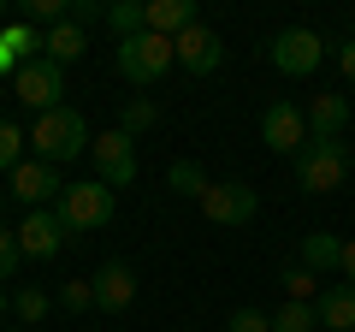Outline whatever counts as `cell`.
I'll return each instance as SVG.
<instances>
[{"mask_svg": "<svg viewBox=\"0 0 355 332\" xmlns=\"http://www.w3.org/2000/svg\"><path fill=\"white\" fill-rule=\"evenodd\" d=\"M24 142L36 149V160L65 166V160H83L89 154L95 131H89V119L77 113V107H53V113H36V125L24 131Z\"/></svg>", "mask_w": 355, "mask_h": 332, "instance_id": "1", "label": "cell"}, {"mask_svg": "<svg viewBox=\"0 0 355 332\" xmlns=\"http://www.w3.org/2000/svg\"><path fill=\"white\" fill-rule=\"evenodd\" d=\"M349 166H355V154L343 137H308L302 154H296V184L308 196H331V190H343Z\"/></svg>", "mask_w": 355, "mask_h": 332, "instance_id": "2", "label": "cell"}, {"mask_svg": "<svg viewBox=\"0 0 355 332\" xmlns=\"http://www.w3.org/2000/svg\"><path fill=\"white\" fill-rule=\"evenodd\" d=\"M113 208H119V196L107 190L101 179H77V184H65V190H60L53 214H60V226L71 231V238H83V231L113 226Z\"/></svg>", "mask_w": 355, "mask_h": 332, "instance_id": "3", "label": "cell"}, {"mask_svg": "<svg viewBox=\"0 0 355 332\" xmlns=\"http://www.w3.org/2000/svg\"><path fill=\"white\" fill-rule=\"evenodd\" d=\"M119 77L125 83H137V90H154L166 72L178 65V53H172V42L166 36H154V30H142V36H130V42H119Z\"/></svg>", "mask_w": 355, "mask_h": 332, "instance_id": "4", "label": "cell"}, {"mask_svg": "<svg viewBox=\"0 0 355 332\" xmlns=\"http://www.w3.org/2000/svg\"><path fill=\"white\" fill-rule=\"evenodd\" d=\"M89 166H95V179L107 184V190H130L137 184V172H142V160H137V142L125 137V131H95V142H89Z\"/></svg>", "mask_w": 355, "mask_h": 332, "instance_id": "5", "label": "cell"}, {"mask_svg": "<svg viewBox=\"0 0 355 332\" xmlns=\"http://www.w3.org/2000/svg\"><path fill=\"white\" fill-rule=\"evenodd\" d=\"M266 60H272L279 77H314L320 60H326V42H320V30L291 24V30H279V36L266 42Z\"/></svg>", "mask_w": 355, "mask_h": 332, "instance_id": "6", "label": "cell"}, {"mask_svg": "<svg viewBox=\"0 0 355 332\" xmlns=\"http://www.w3.org/2000/svg\"><path fill=\"white\" fill-rule=\"evenodd\" d=\"M196 208H202L207 226H249V219L261 214V196H254V184H243V179H214Z\"/></svg>", "mask_w": 355, "mask_h": 332, "instance_id": "7", "label": "cell"}, {"mask_svg": "<svg viewBox=\"0 0 355 332\" xmlns=\"http://www.w3.org/2000/svg\"><path fill=\"white\" fill-rule=\"evenodd\" d=\"M12 95L30 113H53V107H65V72L53 60H30L12 72Z\"/></svg>", "mask_w": 355, "mask_h": 332, "instance_id": "8", "label": "cell"}, {"mask_svg": "<svg viewBox=\"0 0 355 332\" xmlns=\"http://www.w3.org/2000/svg\"><path fill=\"white\" fill-rule=\"evenodd\" d=\"M65 243H71V231L60 226L53 208H30V214L18 219V249H24V261H53Z\"/></svg>", "mask_w": 355, "mask_h": 332, "instance_id": "9", "label": "cell"}, {"mask_svg": "<svg viewBox=\"0 0 355 332\" xmlns=\"http://www.w3.org/2000/svg\"><path fill=\"white\" fill-rule=\"evenodd\" d=\"M60 190H65L60 172H53L48 160H30V154H24V160L12 166V190H6V196L24 202V214H30V208H53V202H60Z\"/></svg>", "mask_w": 355, "mask_h": 332, "instance_id": "10", "label": "cell"}, {"mask_svg": "<svg viewBox=\"0 0 355 332\" xmlns=\"http://www.w3.org/2000/svg\"><path fill=\"white\" fill-rule=\"evenodd\" d=\"M261 142H266L272 154H291V160H296V154H302V142H308L302 107H296V101H272V107L261 113Z\"/></svg>", "mask_w": 355, "mask_h": 332, "instance_id": "11", "label": "cell"}, {"mask_svg": "<svg viewBox=\"0 0 355 332\" xmlns=\"http://www.w3.org/2000/svg\"><path fill=\"white\" fill-rule=\"evenodd\" d=\"M172 53H178V65H184L190 77H214L219 65H225V42H219V30H207V24H190L172 42Z\"/></svg>", "mask_w": 355, "mask_h": 332, "instance_id": "12", "label": "cell"}, {"mask_svg": "<svg viewBox=\"0 0 355 332\" xmlns=\"http://www.w3.org/2000/svg\"><path fill=\"white\" fill-rule=\"evenodd\" d=\"M89 291H95V308L101 315H125L137 303V273H130V261H101L95 279H89Z\"/></svg>", "mask_w": 355, "mask_h": 332, "instance_id": "13", "label": "cell"}, {"mask_svg": "<svg viewBox=\"0 0 355 332\" xmlns=\"http://www.w3.org/2000/svg\"><path fill=\"white\" fill-rule=\"evenodd\" d=\"M302 119H308V137H343V125L355 119V107H349V95H331V90H320L314 101L302 107Z\"/></svg>", "mask_w": 355, "mask_h": 332, "instance_id": "14", "label": "cell"}, {"mask_svg": "<svg viewBox=\"0 0 355 332\" xmlns=\"http://www.w3.org/2000/svg\"><path fill=\"white\" fill-rule=\"evenodd\" d=\"M314 315H320V332H355V285H320L314 297Z\"/></svg>", "mask_w": 355, "mask_h": 332, "instance_id": "15", "label": "cell"}, {"mask_svg": "<svg viewBox=\"0 0 355 332\" xmlns=\"http://www.w3.org/2000/svg\"><path fill=\"white\" fill-rule=\"evenodd\" d=\"M142 18H148V30L166 36V42H178L190 24H202V18H196V0H142Z\"/></svg>", "mask_w": 355, "mask_h": 332, "instance_id": "16", "label": "cell"}, {"mask_svg": "<svg viewBox=\"0 0 355 332\" xmlns=\"http://www.w3.org/2000/svg\"><path fill=\"white\" fill-rule=\"evenodd\" d=\"M89 53V30H77L71 18H65V24H53V30H42V60H53L65 72V65H77Z\"/></svg>", "mask_w": 355, "mask_h": 332, "instance_id": "17", "label": "cell"}, {"mask_svg": "<svg viewBox=\"0 0 355 332\" xmlns=\"http://www.w3.org/2000/svg\"><path fill=\"white\" fill-rule=\"evenodd\" d=\"M338 261H343L338 231H308V238L296 243V267H308V273H326V267H338Z\"/></svg>", "mask_w": 355, "mask_h": 332, "instance_id": "18", "label": "cell"}, {"mask_svg": "<svg viewBox=\"0 0 355 332\" xmlns=\"http://www.w3.org/2000/svg\"><path fill=\"white\" fill-rule=\"evenodd\" d=\"M166 184H172L178 196H190V202H202V190H207L214 179H207V166H202V160H172V166H166Z\"/></svg>", "mask_w": 355, "mask_h": 332, "instance_id": "19", "label": "cell"}, {"mask_svg": "<svg viewBox=\"0 0 355 332\" xmlns=\"http://www.w3.org/2000/svg\"><path fill=\"white\" fill-rule=\"evenodd\" d=\"M12 315L24 320V326H42V320L53 315V297L42 291V285H18L12 291Z\"/></svg>", "mask_w": 355, "mask_h": 332, "instance_id": "20", "label": "cell"}, {"mask_svg": "<svg viewBox=\"0 0 355 332\" xmlns=\"http://www.w3.org/2000/svg\"><path fill=\"white\" fill-rule=\"evenodd\" d=\"M154 125H160V107H154L148 95H130V101H125V113H119V131H125V137L137 142L142 131H154Z\"/></svg>", "mask_w": 355, "mask_h": 332, "instance_id": "21", "label": "cell"}, {"mask_svg": "<svg viewBox=\"0 0 355 332\" xmlns=\"http://www.w3.org/2000/svg\"><path fill=\"white\" fill-rule=\"evenodd\" d=\"M107 24L119 30V42L142 36V30H148V18H142V0H113V6H107Z\"/></svg>", "mask_w": 355, "mask_h": 332, "instance_id": "22", "label": "cell"}, {"mask_svg": "<svg viewBox=\"0 0 355 332\" xmlns=\"http://www.w3.org/2000/svg\"><path fill=\"white\" fill-rule=\"evenodd\" d=\"M24 125H18V119H0V172H6V179H12V166L24 160Z\"/></svg>", "mask_w": 355, "mask_h": 332, "instance_id": "23", "label": "cell"}, {"mask_svg": "<svg viewBox=\"0 0 355 332\" xmlns=\"http://www.w3.org/2000/svg\"><path fill=\"white\" fill-rule=\"evenodd\" d=\"M279 285H284V303H314L320 297V273H308V267H284Z\"/></svg>", "mask_w": 355, "mask_h": 332, "instance_id": "24", "label": "cell"}, {"mask_svg": "<svg viewBox=\"0 0 355 332\" xmlns=\"http://www.w3.org/2000/svg\"><path fill=\"white\" fill-rule=\"evenodd\" d=\"M272 332H320L314 303H284L279 315H272Z\"/></svg>", "mask_w": 355, "mask_h": 332, "instance_id": "25", "label": "cell"}, {"mask_svg": "<svg viewBox=\"0 0 355 332\" xmlns=\"http://www.w3.org/2000/svg\"><path fill=\"white\" fill-rule=\"evenodd\" d=\"M53 308H65V315H83V308H95V291H89V279H65L60 291H53Z\"/></svg>", "mask_w": 355, "mask_h": 332, "instance_id": "26", "label": "cell"}, {"mask_svg": "<svg viewBox=\"0 0 355 332\" xmlns=\"http://www.w3.org/2000/svg\"><path fill=\"white\" fill-rule=\"evenodd\" d=\"M18 261H24V249H18V231H12V226H0V285L18 273Z\"/></svg>", "mask_w": 355, "mask_h": 332, "instance_id": "27", "label": "cell"}, {"mask_svg": "<svg viewBox=\"0 0 355 332\" xmlns=\"http://www.w3.org/2000/svg\"><path fill=\"white\" fill-rule=\"evenodd\" d=\"M225 332H272V315H261V308H237V315L225 320Z\"/></svg>", "mask_w": 355, "mask_h": 332, "instance_id": "28", "label": "cell"}, {"mask_svg": "<svg viewBox=\"0 0 355 332\" xmlns=\"http://www.w3.org/2000/svg\"><path fill=\"white\" fill-rule=\"evenodd\" d=\"M338 72L355 83V42H338Z\"/></svg>", "mask_w": 355, "mask_h": 332, "instance_id": "29", "label": "cell"}, {"mask_svg": "<svg viewBox=\"0 0 355 332\" xmlns=\"http://www.w3.org/2000/svg\"><path fill=\"white\" fill-rule=\"evenodd\" d=\"M338 267H343V279H349V285H355V238H349V243H343V261H338Z\"/></svg>", "mask_w": 355, "mask_h": 332, "instance_id": "30", "label": "cell"}, {"mask_svg": "<svg viewBox=\"0 0 355 332\" xmlns=\"http://www.w3.org/2000/svg\"><path fill=\"white\" fill-rule=\"evenodd\" d=\"M6 315H12V297H6V291H0V320H6Z\"/></svg>", "mask_w": 355, "mask_h": 332, "instance_id": "31", "label": "cell"}, {"mask_svg": "<svg viewBox=\"0 0 355 332\" xmlns=\"http://www.w3.org/2000/svg\"><path fill=\"white\" fill-rule=\"evenodd\" d=\"M6 202H12V196H6V190H0V214H6Z\"/></svg>", "mask_w": 355, "mask_h": 332, "instance_id": "32", "label": "cell"}, {"mask_svg": "<svg viewBox=\"0 0 355 332\" xmlns=\"http://www.w3.org/2000/svg\"><path fill=\"white\" fill-rule=\"evenodd\" d=\"M6 24H12V18H6V6H0V30H6Z\"/></svg>", "mask_w": 355, "mask_h": 332, "instance_id": "33", "label": "cell"}, {"mask_svg": "<svg viewBox=\"0 0 355 332\" xmlns=\"http://www.w3.org/2000/svg\"><path fill=\"white\" fill-rule=\"evenodd\" d=\"M349 95H355V90H349ZM349 107H355V101H349Z\"/></svg>", "mask_w": 355, "mask_h": 332, "instance_id": "34", "label": "cell"}, {"mask_svg": "<svg viewBox=\"0 0 355 332\" xmlns=\"http://www.w3.org/2000/svg\"><path fill=\"white\" fill-rule=\"evenodd\" d=\"M12 332H18V326H12Z\"/></svg>", "mask_w": 355, "mask_h": 332, "instance_id": "35", "label": "cell"}]
</instances>
